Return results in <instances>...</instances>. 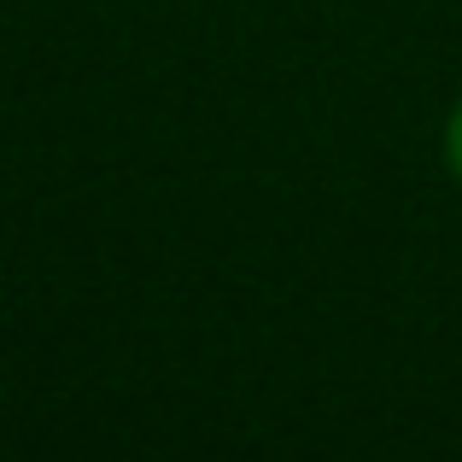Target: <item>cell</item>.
<instances>
[{"mask_svg": "<svg viewBox=\"0 0 462 462\" xmlns=\"http://www.w3.org/2000/svg\"><path fill=\"white\" fill-rule=\"evenodd\" d=\"M445 152H451V170L462 176V106H457V117H451V141H445Z\"/></svg>", "mask_w": 462, "mask_h": 462, "instance_id": "6da1fadb", "label": "cell"}]
</instances>
